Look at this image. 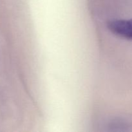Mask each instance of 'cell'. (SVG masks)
Masks as SVG:
<instances>
[{"label": "cell", "instance_id": "6da1fadb", "mask_svg": "<svg viewBox=\"0 0 132 132\" xmlns=\"http://www.w3.org/2000/svg\"><path fill=\"white\" fill-rule=\"evenodd\" d=\"M113 34L125 39L132 40V19L111 21L107 25Z\"/></svg>", "mask_w": 132, "mask_h": 132}]
</instances>
